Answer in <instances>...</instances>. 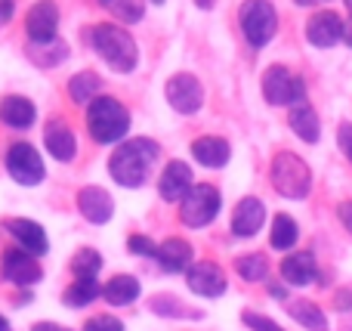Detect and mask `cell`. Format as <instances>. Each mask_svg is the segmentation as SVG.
I'll return each mask as SVG.
<instances>
[{"mask_svg": "<svg viewBox=\"0 0 352 331\" xmlns=\"http://www.w3.org/2000/svg\"><path fill=\"white\" fill-rule=\"evenodd\" d=\"M158 158H161V146L155 140H148V136H130V140L115 146V152L109 158V173L124 189H142Z\"/></svg>", "mask_w": 352, "mask_h": 331, "instance_id": "cell-1", "label": "cell"}, {"mask_svg": "<svg viewBox=\"0 0 352 331\" xmlns=\"http://www.w3.org/2000/svg\"><path fill=\"white\" fill-rule=\"evenodd\" d=\"M90 47L96 50V56L118 74H130L140 65V47H136L133 34L121 25L99 22L90 28Z\"/></svg>", "mask_w": 352, "mask_h": 331, "instance_id": "cell-2", "label": "cell"}, {"mask_svg": "<svg viewBox=\"0 0 352 331\" xmlns=\"http://www.w3.org/2000/svg\"><path fill=\"white\" fill-rule=\"evenodd\" d=\"M87 130H90L93 142L99 146H118L127 140L130 130V111L121 99L115 96H96L87 105Z\"/></svg>", "mask_w": 352, "mask_h": 331, "instance_id": "cell-3", "label": "cell"}, {"mask_svg": "<svg viewBox=\"0 0 352 331\" xmlns=\"http://www.w3.org/2000/svg\"><path fill=\"white\" fill-rule=\"evenodd\" d=\"M269 183L281 198L300 202L312 192V171L300 155L294 152H278L269 164Z\"/></svg>", "mask_w": 352, "mask_h": 331, "instance_id": "cell-4", "label": "cell"}, {"mask_svg": "<svg viewBox=\"0 0 352 331\" xmlns=\"http://www.w3.org/2000/svg\"><path fill=\"white\" fill-rule=\"evenodd\" d=\"M238 25H241L244 41L254 50H263L278 31V12L269 0H244L238 6Z\"/></svg>", "mask_w": 352, "mask_h": 331, "instance_id": "cell-5", "label": "cell"}, {"mask_svg": "<svg viewBox=\"0 0 352 331\" xmlns=\"http://www.w3.org/2000/svg\"><path fill=\"white\" fill-rule=\"evenodd\" d=\"M260 90H263V99L269 105H275V109H281V105L294 109V105L306 103V81L285 65H269L263 72Z\"/></svg>", "mask_w": 352, "mask_h": 331, "instance_id": "cell-6", "label": "cell"}, {"mask_svg": "<svg viewBox=\"0 0 352 331\" xmlns=\"http://www.w3.org/2000/svg\"><path fill=\"white\" fill-rule=\"evenodd\" d=\"M219 208H223V198L219 189L210 183H195L188 189V195L179 202V220L192 229H204L217 220Z\"/></svg>", "mask_w": 352, "mask_h": 331, "instance_id": "cell-7", "label": "cell"}, {"mask_svg": "<svg viewBox=\"0 0 352 331\" xmlns=\"http://www.w3.org/2000/svg\"><path fill=\"white\" fill-rule=\"evenodd\" d=\"M3 161H6V171H10V177L16 180L19 186H28V189H34V186H41L43 177H47V167H43L41 152H37L31 142H12V146L6 149Z\"/></svg>", "mask_w": 352, "mask_h": 331, "instance_id": "cell-8", "label": "cell"}, {"mask_svg": "<svg viewBox=\"0 0 352 331\" xmlns=\"http://www.w3.org/2000/svg\"><path fill=\"white\" fill-rule=\"evenodd\" d=\"M164 96L176 115H198L204 105V87L192 72H176L167 78Z\"/></svg>", "mask_w": 352, "mask_h": 331, "instance_id": "cell-9", "label": "cell"}, {"mask_svg": "<svg viewBox=\"0 0 352 331\" xmlns=\"http://www.w3.org/2000/svg\"><path fill=\"white\" fill-rule=\"evenodd\" d=\"M0 276L10 285H16V288H34L43 279V266L41 260L25 254L22 248H6L0 254Z\"/></svg>", "mask_w": 352, "mask_h": 331, "instance_id": "cell-10", "label": "cell"}, {"mask_svg": "<svg viewBox=\"0 0 352 331\" xmlns=\"http://www.w3.org/2000/svg\"><path fill=\"white\" fill-rule=\"evenodd\" d=\"M186 285H188V291H195L198 297L213 301V297H223L226 295L229 279H226V273H223V266H219V264H213V260H198V264L188 266Z\"/></svg>", "mask_w": 352, "mask_h": 331, "instance_id": "cell-11", "label": "cell"}, {"mask_svg": "<svg viewBox=\"0 0 352 331\" xmlns=\"http://www.w3.org/2000/svg\"><path fill=\"white\" fill-rule=\"evenodd\" d=\"M343 34H346V25H343V19L334 10H318L306 22V41L318 50L337 47L343 41Z\"/></svg>", "mask_w": 352, "mask_h": 331, "instance_id": "cell-12", "label": "cell"}, {"mask_svg": "<svg viewBox=\"0 0 352 331\" xmlns=\"http://www.w3.org/2000/svg\"><path fill=\"white\" fill-rule=\"evenodd\" d=\"M56 31H59V6L53 0H37L28 10L25 19V34L31 43H50L56 41Z\"/></svg>", "mask_w": 352, "mask_h": 331, "instance_id": "cell-13", "label": "cell"}, {"mask_svg": "<svg viewBox=\"0 0 352 331\" xmlns=\"http://www.w3.org/2000/svg\"><path fill=\"white\" fill-rule=\"evenodd\" d=\"M3 229L10 233V239L16 242L25 254H31V257H41V254L50 251V239H47V233H43V226L37 220H28V217H10V220L3 223Z\"/></svg>", "mask_w": 352, "mask_h": 331, "instance_id": "cell-14", "label": "cell"}, {"mask_svg": "<svg viewBox=\"0 0 352 331\" xmlns=\"http://www.w3.org/2000/svg\"><path fill=\"white\" fill-rule=\"evenodd\" d=\"M192 186H195L192 167H188L186 161H167V167L161 171V177H158V195L164 198V202L179 204L182 198L188 195Z\"/></svg>", "mask_w": 352, "mask_h": 331, "instance_id": "cell-15", "label": "cell"}, {"mask_svg": "<svg viewBox=\"0 0 352 331\" xmlns=\"http://www.w3.org/2000/svg\"><path fill=\"white\" fill-rule=\"evenodd\" d=\"M263 223H266V208L256 195H244L232 211V233L238 239H254L263 229Z\"/></svg>", "mask_w": 352, "mask_h": 331, "instance_id": "cell-16", "label": "cell"}, {"mask_svg": "<svg viewBox=\"0 0 352 331\" xmlns=\"http://www.w3.org/2000/svg\"><path fill=\"white\" fill-rule=\"evenodd\" d=\"M78 211L84 220L102 226V223H109L111 217H115V198H111L102 186H84V189L78 192Z\"/></svg>", "mask_w": 352, "mask_h": 331, "instance_id": "cell-17", "label": "cell"}, {"mask_svg": "<svg viewBox=\"0 0 352 331\" xmlns=\"http://www.w3.org/2000/svg\"><path fill=\"white\" fill-rule=\"evenodd\" d=\"M43 146L53 155L56 161L68 164V161L78 155V140H74V130L68 127V121L62 118H50L47 127H43Z\"/></svg>", "mask_w": 352, "mask_h": 331, "instance_id": "cell-18", "label": "cell"}, {"mask_svg": "<svg viewBox=\"0 0 352 331\" xmlns=\"http://www.w3.org/2000/svg\"><path fill=\"white\" fill-rule=\"evenodd\" d=\"M281 282L291 285V288H306L318 279V264L309 251H291L278 266Z\"/></svg>", "mask_w": 352, "mask_h": 331, "instance_id": "cell-19", "label": "cell"}, {"mask_svg": "<svg viewBox=\"0 0 352 331\" xmlns=\"http://www.w3.org/2000/svg\"><path fill=\"white\" fill-rule=\"evenodd\" d=\"M155 260H158V266L164 273H188V266L195 264V248L179 235H170V239H164L158 245Z\"/></svg>", "mask_w": 352, "mask_h": 331, "instance_id": "cell-20", "label": "cell"}, {"mask_svg": "<svg viewBox=\"0 0 352 331\" xmlns=\"http://www.w3.org/2000/svg\"><path fill=\"white\" fill-rule=\"evenodd\" d=\"M188 152H192V158L198 161L201 167H207V171H219V167H226L232 158V146L223 136H198V140H192Z\"/></svg>", "mask_w": 352, "mask_h": 331, "instance_id": "cell-21", "label": "cell"}, {"mask_svg": "<svg viewBox=\"0 0 352 331\" xmlns=\"http://www.w3.org/2000/svg\"><path fill=\"white\" fill-rule=\"evenodd\" d=\"M0 121L12 130H28L37 121V105L28 96L10 93V96L0 99Z\"/></svg>", "mask_w": 352, "mask_h": 331, "instance_id": "cell-22", "label": "cell"}, {"mask_svg": "<svg viewBox=\"0 0 352 331\" xmlns=\"http://www.w3.org/2000/svg\"><path fill=\"white\" fill-rule=\"evenodd\" d=\"M140 295H142L140 279L127 276V273H118V276H111L109 282L102 285V297L111 307H130V303L140 301Z\"/></svg>", "mask_w": 352, "mask_h": 331, "instance_id": "cell-23", "label": "cell"}, {"mask_svg": "<svg viewBox=\"0 0 352 331\" xmlns=\"http://www.w3.org/2000/svg\"><path fill=\"white\" fill-rule=\"evenodd\" d=\"M287 124H291L294 134H297L303 142H309V146L322 140V121H318V111L312 109L309 103L294 105V109L287 111Z\"/></svg>", "mask_w": 352, "mask_h": 331, "instance_id": "cell-24", "label": "cell"}, {"mask_svg": "<svg viewBox=\"0 0 352 331\" xmlns=\"http://www.w3.org/2000/svg\"><path fill=\"white\" fill-rule=\"evenodd\" d=\"M68 99L78 105H90L96 96H102V78L96 72H78L68 78Z\"/></svg>", "mask_w": 352, "mask_h": 331, "instance_id": "cell-25", "label": "cell"}, {"mask_svg": "<svg viewBox=\"0 0 352 331\" xmlns=\"http://www.w3.org/2000/svg\"><path fill=\"white\" fill-rule=\"evenodd\" d=\"M287 313H291L294 322H300L306 331H328V316L318 303L312 301H287Z\"/></svg>", "mask_w": 352, "mask_h": 331, "instance_id": "cell-26", "label": "cell"}, {"mask_svg": "<svg viewBox=\"0 0 352 331\" xmlns=\"http://www.w3.org/2000/svg\"><path fill=\"white\" fill-rule=\"evenodd\" d=\"M300 239V226L291 214H275L272 217V229H269V245L275 251H294Z\"/></svg>", "mask_w": 352, "mask_h": 331, "instance_id": "cell-27", "label": "cell"}, {"mask_svg": "<svg viewBox=\"0 0 352 331\" xmlns=\"http://www.w3.org/2000/svg\"><path fill=\"white\" fill-rule=\"evenodd\" d=\"M96 297H102V285H99L96 279H74V282L62 291V303L72 310L90 307Z\"/></svg>", "mask_w": 352, "mask_h": 331, "instance_id": "cell-28", "label": "cell"}, {"mask_svg": "<svg viewBox=\"0 0 352 331\" xmlns=\"http://www.w3.org/2000/svg\"><path fill=\"white\" fill-rule=\"evenodd\" d=\"M148 310L164 316V319H201V310L188 307L186 301H179V297H173V295H155L152 301H148Z\"/></svg>", "mask_w": 352, "mask_h": 331, "instance_id": "cell-29", "label": "cell"}, {"mask_svg": "<svg viewBox=\"0 0 352 331\" xmlns=\"http://www.w3.org/2000/svg\"><path fill=\"white\" fill-rule=\"evenodd\" d=\"M269 257L260 251L254 254H241V257H235V273L244 279V282H266L269 279Z\"/></svg>", "mask_w": 352, "mask_h": 331, "instance_id": "cell-30", "label": "cell"}, {"mask_svg": "<svg viewBox=\"0 0 352 331\" xmlns=\"http://www.w3.org/2000/svg\"><path fill=\"white\" fill-rule=\"evenodd\" d=\"M99 6L124 25H136L146 16V0H99Z\"/></svg>", "mask_w": 352, "mask_h": 331, "instance_id": "cell-31", "label": "cell"}, {"mask_svg": "<svg viewBox=\"0 0 352 331\" xmlns=\"http://www.w3.org/2000/svg\"><path fill=\"white\" fill-rule=\"evenodd\" d=\"M31 59L37 62L41 68H50V65H62L68 59V47L56 37L50 43H31Z\"/></svg>", "mask_w": 352, "mask_h": 331, "instance_id": "cell-32", "label": "cell"}, {"mask_svg": "<svg viewBox=\"0 0 352 331\" xmlns=\"http://www.w3.org/2000/svg\"><path fill=\"white\" fill-rule=\"evenodd\" d=\"M72 270L78 279H96L99 270H102V254L96 248H80L72 257Z\"/></svg>", "mask_w": 352, "mask_h": 331, "instance_id": "cell-33", "label": "cell"}, {"mask_svg": "<svg viewBox=\"0 0 352 331\" xmlns=\"http://www.w3.org/2000/svg\"><path fill=\"white\" fill-rule=\"evenodd\" d=\"M241 322L250 331H285L275 319H269V316H263V313H250V310H244L241 313Z\"/></svg>", "mask_w": 352, "mask_h": 331, "instance_id": "cell-34", "label": "cell"}, {"mask_svg": "<svg viewBox=\"0 0 352 331\" xmlns=\"http://www.w3.org/2000/svg\"><path fill=\"white\" fill-rule=\"evenodd\" d=\"M127 248L136 254V257H155V254H158V245H155L148 235H140V233L130 235V239H127Z\"/></svg>", "mask_w": 352, "mask_h": 331, "instance_id": "cell-35", "label": "cell"}, {"mask_svg": "<svg viewBox=\"0 0 352 331\" xmlns=\"http://www.w3.org/2000/svg\"><path fill=\"white\" fill-rule=\"evenodd\" d=\"M84 331H124V322L118 316H93L84 322Z\"/></svg>", "mask_w": 352, "mask_h": 331, "instance_id": "cell-36", "label": "cell"}, {"mask_svg": "<svg viewBox=\"0 0 352 331\" xmlns=\"http://www.w3.org/2000/svg\"><path fill=\"white\" fill-rule=\"evenodd\" d=\"M337 146H340V152L346 155V161L352 164V124L343 121L340 127H337Z\"/></svg>", "mask_w": 352, "mask_h": 331, "instance_id": "cell-37", "label": "cell"}, {"mask_svg": "<svg viewBox=\"0 0 352 331\" xmlns=\"http://www.w3.org/2000/svg\"><path fill=\"white\" fill-rule=\"evenodd\" d=\"M337 217H340V223H343V229L352 235V202H343L340 208H337Z\"/></svg>", "mask_w": 352, "mask_h": 331, "instance_id": "cell-38", "label": "cell"}, {"mask_svg": "<svg viewBox=\"0 0 352 331\" xmlns=\"http://www.w3.org/2000/svg\"><path fill=\"white\" fill-rule=\"evenodd\" d=\"M16 12V0H0V25H6Z\"/></svg>", "mask_w": 352, "mask_h": 331, "instance_id": "cell-39", "label": "cell"}, {"mask_svg": "<svg viewBox=\"0 0 352 331\" xmlns=\"http://www.w3.org/2000/svg\"><path fill=\"white\" fill-rule=\"evenodd\" d=\"M269 295L278 297V301H287V285L285 282H269Z\"/></svg>", "mask_w": 352, "mask_h": 331, "instance_id": "cell-40", "label": "cell"}, {"mask_svg": "<svg viewBox=\"0 0 352 331\" xmlns=\"http://www.w3.org/2000/svg\"><path fill=\"white\" fill-rule=\"evenodd\" d=\"M31 331H72V328L56 325V322H37V325H31Z\"/></svg>", "mask_w": 352, "mask_h": 331, "instance_id": "cell-41", "label": "cell"}, {"mask_svg": "<svg viewBox=\"0 0 352 331\" xmlns=\"http://www.w3.org/2000/svg\"><path fill=\"white\" fill-rule=\"evenodd\" d=\"M337 310H352V291H340L337 295Z\"/></svg>", "mask_w": 352, "mask_h": 331, "instance_id": "cell-42", "label": "cell"}, {"mask_svg": "<svg viewBox=\"0 0 352 331\" xmlns=\"http://www.w3.org/2000/svg\"><path fill=\"white\" fill-rule=\"evenodd\" d=\"M297 6H322V3H328V0H294Z\"/></svg>", "mask_w": 352, "mask_h": 331, "instance_id": "cell-43", "label": "cell"}, {"mask_svg": "<svg viewBox=\"0 0 352 331\" xmlns=\"http://www.w3.org/2000/svg\"><path fill=\"white\" fill-rule=\"evenodd\" d=\"M213 3L217 0H195V6H201V10H213Z\"/></svg>", "mask_w": 352, "mask_h": 331, "instance_id": "cell-44", "label": "cell"}, {"mask_svg": "<svg viewBox=\"0 0 352 331\" xmlns=\"http://www.w3.org/2000/svg\"><path fill=\"white\" fill-rule=\"evenodd\" d=\"M0 331H10V322H6V316H0Z\"/></svg>", "mask_w": 352, "mask_h": 331, "instance_id": "cell-45", "label": "cell"}, {"mask_svg": "<svg viewBox=\"0 0 352 331\" xmlns=\"http://www.w3.org/2000/svg\"><path fill=\"white\" fill-rule=\"evenodd\" d=\"M343 41H346V43H349V47H352V25H349V28H346V34H343Z\"/></svg>", "mask_w": 352, "mask_h": 331, "instance_id": "cell-46", "label": "cell"}, {"mask_svg": "<svg viewBox=\"0 0 352 331\" xmlns=\"http://www.w3.org/2000/svg\"><path fill=\"white\" fill-rule=\"evenodd\" d=\"M343 3H346V10H349V19H352V0H343Z\"/></svg>", "mask_w": 352, "mask_h": 331, "instance_id": "cell-47", "label": "cell"}, {"mask_svg": "<svg viewBox=\"0 0 352 331\" xmlns=\"http://www.w3.org/2000/svg\"><path fill=\"white\" fill-rule=\"evenodd\" d=\"M152 3H155V6H161V3H164V0H152Z\"/></svg>", "mask_w": 352, "mask_h": 331, "instance_id": "cell-48", "label": "cell"}]
</instances>
